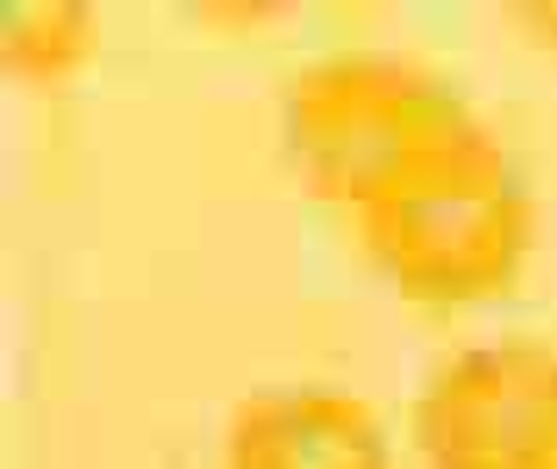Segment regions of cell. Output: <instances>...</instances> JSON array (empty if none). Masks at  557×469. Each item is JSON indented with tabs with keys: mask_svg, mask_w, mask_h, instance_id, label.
<instances>
[{
	"mask_svg": "<svg viewBox=\"0 0 557 469\" xmlns=\"http://www.w3.org/2000/svg\"><path fill=\"white\" fill-rule=\"evenodd\" d=\"M345 220L388 288L426 313H463L507 295L539 225L520 163L470 100L432 125Z\"/></svg>",
	"mask_w": 557,
	"mask_h": 469,
	"instance_id": "6da1fadb",
	"label": "cell"
},
{
	"mask_svg": "<svg viewBox=\"0 0 557 469\" xmlns=\"http://www.w3.org/2000/svg\"><path fill=\"white\" fill-rule=\"evenodd\" d=\"M520 20H527L545 45H557V7H520Z\"/></svg>",
	"mask_w": 557,
	"mask_h": 469,
	"instance_id": "8992f818",
	"label": "cell"
},
{
	"mask_svg": "<svg viewBox=\"0 0 557 469\" xmlns=\"http://www.w3.org/2000/svg\"><path fill=\"white\" fill-rule=\"evenodd\" d=\"M463 100L470 95L451 75L407 57V50L345 45L288 75L282 132H288V150L301 163L307 188L332 200L338 213H351Z\"/></svg>",
	"mask_w": 557,
	"mask_h": 469,
	"instance_id": "7a4b0ae2",
	"label": "cell"
},
{
	"mask_svg": "<svg viewBox=\"0 0 557 469\" xmlns=\"http://www.w3.org/2000/svg\"><path fill=\"white\" fill-rule=\"evenodd\" d=\"M95 50V13L76 0H13L7 7V63L32 82H57L88 63Z\"/></svg>",
	"mask_w": 557,
	"mask_h": 469,
	"instance_id": "5b68a950",
	"label": "cell"
},
{
	"mask_svg": "<svg viewBox=\"0 0 557 469\" xmlns=\"http://www.w3.org/2000/svg\"><path fill=\"white\" fill-rule=\"evenodd\" d=\"M220 469H395V451L357 388L270 382L226 414Z\"/></svg>",
	"mask_w": 557,
	"mask_h": 469,
	"instance_id": "277c9868",
	"label": "cell"
},
{
	"mask_svg": "<svg viewBox=\"0 0 557 469\" xmlns=\"http://www.w3.org/2000/svg\"><path fill=\"white\" fill-rule=\"evenodd\" d=\"M413 451L426 469H557V345L451 350L413 395Z\"/></svg>",
	"mask_w": 557,
	"mask_h": 469,
	"instance_id": "3957f363",
	"label": "cell"
}]
</instances>
